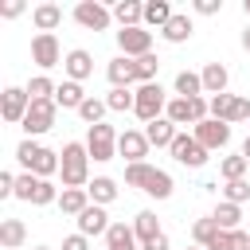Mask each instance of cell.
Returning a JSON list of instances; mask_svg holds the SVG:
<instances>
[{
	"mask_svg": "<svg viewBox=\"0 0 250 250\" xmlns=\"http://www.w3.org/2000/svg\"><path fill=\"white\" fill-rule=\"evenodd\" d=\"M172 16H176V12H172V4H168V0H145V27L164 31Z\"/></svg>",
	"mask_w": 250,
	"mask_h": 250,
	"instance_id": "d4e9b609",
	"label": "cell"
},
{
	"mask_svg": "<svg viewBox=\"0 0 250 250\" xmlns=\"http://www.w3.org/2000/svg\"><path fill=\"white\" fill-rule=\"evenodd\" d=\"M23 90H27V98H31V102H55V90H59V86H55L47 74H35Z\"/></svg>",
	"mask_w": 250,
	"mask_h": 250,
	"instance_id": "1f68e13d",
	"label": "cell"
},
{
	"mask_svg": "<svg viewBox=\"0 0 250 250\" xmlns=\"http://www.w3.org/2000/svg\"><path fill=\"white\" fill-rule=\"evenodd\" d=\"M105 105H109L113 113H125V109L137 105V94H133V90H109V94H105Z\"/></svg>",
	"mask_w": 250,
	"mask_h": 250,
	"instance_id": "f35d334b",
	"label": "cell"
},
{
	"mask_svg": "<svg viewBox=\"0 0 250 250\" xmlns=\"http://www.w3.org/2000/svg\"><path fill=\"white\" fill-rule=\"evenodd\" d=\"M133 70H137V86H145V82H156L160 59H156V55H141V59H133Z\"/></svg>",
	"mask_w": 250,
	"mask_h": 250,
	"instance_id": "8d00e7d4",
	"label": "cell"
},
{
	"mask_svg": "<svg viewBox=\"0 0 250 250\" xmlns=\"http://www.w3.org/2000/svg\"><path fill=\"white\" fill-rule=\"evenodd\" d=\"M86 98H90V94L82 90V82H70V78H66V82H59V90H55V105L74 109V113H78V105H82Z\"/></svg>",
	"mask_w": 250,
	"mask_h": 250,
	"instance_id": "603a6c76",
	"label": "cell"
},
{
	"mask_svg": "<svg viewBox=\"0 0 250 250\" xmlns=\"http://www.w3.org/2000/svg\"><path fill=\"white\" fill-rule=\"evenodd\" d=\"M137 94V105H133V113L148 125V121H156V117H164V109H168V98H164V86L160 82H145V86H137L133 90Z\"/></svg>",
	"mask_w": 250,
	"mask_h": 250,
	"instance_id": "277c9868",
	"label": "cell"
},
{
	"mask_svg": "<svg viewBox=\"0 0 250 250\" xmlns=\"http://www.w3.org/2000/svg\"><path fill=\"white\" fill-rule=\"evenodd\" d=\"M219 234H223V227H219V223H215L211 215H207V219H195V223H191V238H195V246H203V250H211Z\"/></svg>",
	"mask_w": 250,
	"mask_h": 250,
	"instance_id": "f1b7e54d",
	"label": "cell"
},
{
	"mask_svg": "<svg viewBox=\"0 0 250 250\" xmlns=\"http://www.w3.org/2000/svg\"><path fill=\"white\" fill-rule=\"evenodd\" d=\"M246 168H250V160L242 156V152H234V156H223L219 160V176L230 184V180H246Z\"/></svg>",
	"mask_w": 250,
	"mask_h": 250,
	"instance_id": "4dcf8cb0",
	"label": "cell"
},
{
	"mask_svg": "<svg viewBox=\"0 0 250 250\" xmlns=\"http://www.w3.org/2000/svg\"><path fill=\"white\" fill-rule=\"evenodd\" d=\"M117 47H121L125 59L152 55V31H148V27H121V31H117Z\"/></svg>",
	"mask_w": 250,
	"mask_h": 250,
	"instance_id": "30bf717a",
	"label": "cell"
},
{
	"mask_svg": "<svg viewBox=\"0 0 250 250\" xmlns=\"http://www.w3.org/2000/svg\"><path fill=\"white\" fill-rule=\"evenodd\" d=\"M62 70H66V78H70V82H86V78L94 74V55H90V51H82V47L66 51Z\"/></svg>",
	"mask_w": 250,
	"mask_h": 250,
	"instance_id": "5bb4252c",
	"label": "cell"
},
{
	"mask_svg": "<svg viewBox=\"0 0 250 250\" xmlns=\"http://www.w3.org/2000/svg\"><path fill=\"white\" fill-rule=\"evenodd\" d=\"M27 109H31V98H27L23 86H8V90L0 94V117H4L8 125H23Z\"/></svg>",
	"mask_w": 250,
	"mask_h": 250,
	"instance_id": "ba28073f",
	"label": "cell"
},
{
	"mask_svg": "<svg viewBox=\"0 0 250 250\" xmlns=\"http://www.w3.org/2000/svg\"><path fill=\"white\" fill-rule=\"evenodd\" d=\"M160 35H164V43H188V39L195 35V23H191V16H180V12H176Z\"/></svg>",
	"mask_w": 250,
	"mask_h": 250,
	"instance_id": "484cf974",
	"label": "cell"
},
{
	"mask_svg": "<svg viewBox=\"0 0 250 250\" xmlns=\"http://www.w3.org/2000/svg\"><path fill=\"white\" fill-rule=\"evenodd\" d=\"M59 160H62V168H59L62 188H90V148L82 141H66Z\"/></svg>",
	"mask_w": 250,
	"mask_h": 250,
	"instance_id": "3957f363",
	"label": "cell"
},
{
	"mask_svg": "<svg viewBox=\"0 0 250 250\" xmlns=\"http://www.w3.org/2000/svg\"><path fill=\"white\" fill-rule=\"evenodd\" d=\"M113 223H109V215H105V207H98V203H90L82 215H78V234H86V238H94V234H105Z\"/></svg>",
	"mask_w": 250,
	"mask_h": 250,
	"instance_id": "2e32d148",
	"label": "cell"
},
{
	"mask_svg": "<svg viewBox=\"0 0 250 250\" xmlns=\"http://www.w3.org/2000/svg\"><path fill=\"white\" fill-rule=\"evenodd\" d=\"M141 250H168V234H160V238H152V242H145Z\"/></svg>",
	"mask_w": 250,
	"mask_h": 250,
	"instance_id": "bcb514c9",
	"label": "cell"
},
{
	"mask_svg": "<svg viewBox=\"0 0 250 250\" xmlns=\"http://www.w3.org/2000/svg\"><path fill=\"white\" fill-rule=\"evenodd\" d=\"M176 98H203V78L195 70H180L176 74Z\"/></svg>",
	"mask_w": 250,
	"mask_h": 250,
	"instance_id": "f546056e",
	"label": "cell"
},
{
	"mask_svg": "<svg viewBox=\"0 0 250 250\" xmlns=\"http://www.w3.org/2000/svg\"><path fill=\"white\" fill-rule=\"evenodd\" d=\"M148 137H145V129H125L121 137H117V156H125L129 164H145V156H148Z\"/></svg>",
	"mask_w": 250,
	"mask_h": 250,
	"instance_id": "4fadbf2b",
	"label": "cell"
},
{
	"mask_svg": "<svg viewBox=\"0 0 250 250\" xmlns=\"http://www.w3.org/2000/svg\"><path fill=\"white\" fill-rule=\"evenodd\" d=\"M23 8H27L23 0H4V4H0V16H4V20H16V16H23Z\"/></svg>",
	"mask_w": 250,
	"mask_h": 250,
	"instance_id": "7bdbcfd3",
	"label": "cell"
},
{
	"mask_svg": "<svg viewBox=\"0 0 250 250\" xmlns=\"http://www.w3.org/2000/svg\"><path fill=\"white\" fill-rule=\"evenodd\" d=\"M133 234H137V242L145 246V242L160 238L164 230H160V219H156L152 211H137V215H133Z\"/></svg>",
	"mask_w": 250,
	"mask_h": 250,
	"instance_id": "cb8c5ba5",
	"label": "cell"
},
{
	"mask_svg": "<svg viewBox=\"0 0 250 250\" xmlns=\"http://www.w3.org/2000/svg\"><path fill=\"white\" fill-rule=\"evenodd\" d=\"M242 156L250 160V133H246V141H242Z\"/></svg>",
	"mask_w": 250,
	"mask_h": 250,
	"instance_id": "c3c4849f",
	"label": "cell"
},
{
	"mask_svg": "<svg viewBox=\"0 0 250 250\" xmlns=\"http://www.w3.org/2000/svg\"><path fill=\"white\" fill-rule=\"evenodd\" d=\"M59 195H62V191H59L51 180H39V184H35V195H31V207H51V203H59Z\"/></svg>",
	"mask_w": 250,
	"mask_h": 250,
	"instance_id": "74e56055",
	"label": "cell"
},
{
	"mask_svg": "<svg viewBox=\"0 0 250 250\" xmlns=\"http://www.w3.org/2000/svg\"><path fill=\"white\" fill-rule=\"evenodd\" d=\"M0 199H16V176L0 172Z\"/></svg>",
	"mask_w": 250,
	"mask_h": 250,
	"instance_id": "ee69618b",
	"label": "cell"
},
{
	"mask_svg": "<svg viewBox=\"0 0 250 250\" xmlns=\"http://www.w3.org/2000/svg\"><path fill=\"white\" fill-rule=\"evenodd\" d=\"M125 184L129 188H141L145 195H152V199H168L172 195V176L164 172V168H156V164H125Z\"/></svg>",
	"mask_w": 250,
	"mask_h": 250,
	"instance_id": "7a4b0ae2",
	"label": "cell"
},
{
	"mask_svg": "<svg viewBox=\"0 0 250 250\" xmlns=\"http://www.w3.org/2000/svg\"><path fill=\"white\" fill-rule=\"evenodd\" d=\"M74 23L86 27V31H105L113 23V8H105L98 0H78L74 4Z\"/></svg>",
	"mask_w": 250,
	"mask_h": 250,
	"instance_id": "8992f818",
	"label": "cell"
},
{
	"mask_svg": "<svg viewBox=\"0 0 250 250\" xmlns=\"http://www.w3.org/2000/svg\"><path fill=\"white\" fill-rule=\"evenodd\" d=\"M211 250H250V234H246L242 227H238V230H223Z\"/></svg>",
	"mask_w": 250,
	"mask_h": 250,
	"instance_id": "d590c367",
	"label": "cell"
},
{
	"mask_svg": "<svg viewBox=\"0 0 250 250\" xmlns=\"http://www.w3.org/2000/svg\"><path fill=\"white\" fill-rule=\"evenodd\" d=\"M62 59H66V55L59 51V39H55V35H47V31H43V35H35V39H31V62H35L39 70L59 66Z\"/></svg>",
	"mask_w": 250,
	"mask_h": 250,
	"instance_id": "7c38bea8",
	"label": "cell"
},
{
	"mask_svg": "<svg viewBox=\"0 0 250 250\" xmlns=\"http://www.w3.org/2000/svg\"><path fill=\"white\" fill-rule=\"evenodd\" d=\"M105 78H109V86H113V90H133V82H137L133 59H125V55L109 59V66H105Z\"/></svg>",
	"mask_w": 250,
	"mask_h": 250,
	"instance_id": "9a60e30c",
	"label": "cell"
},
{
	"mask_svg": "<svg viewBox=\"0 0 250 250\" xmlns=\"http://www.w3.org/2000/svg\"><path fill=\"white\" fill-rule=\"evenodd\" d=\"M242 51H250V23H246V31H242Z\"/></svg>",
	"mask_w": 250,
	"mask_h": 250,
	"instance_id": "7dc6e473",
	"label": "cell"
},
{
	"mask_svg": "<svg viewBox=\"0 0 250 250\" xmlns=\"http://www.w3.org/2000/svg\"><path fill=\"white\" fill-rule=\"evenodd\" d=\"M62 250H90V238L74 230V234H66V238H62Z\"/></svg>",
	"mask_w": 250,
	"mask_h": 250,
	"instance_id": "f6af8a7d",
	"label": "cell"
},
{
	"mask_svg": "<svg viewBox=\"0 0 250 250\" xmlns=\"http://www.w3.org/2000/svg\"><path fill=\"white\" fill-rule=\"evenodd\" d=\"M145 137H148V145H156V148H172V141L180 137V129H176L168 117H156V121L145 125Z\"/></svg>",
	"mask_w": 250,
	"mask_h": 250,
	"instance_id": "d6986e66",
	"label": "cell"
},
{
	"mask_svg": "<svg viewBox=\"0 0 250 250\" xmlns=\"http://www.w3.org/2000/svg\"><path fill=\"white\" fill-rule=\"evenodd\" d=\"M55 207H59L62 215H74V219H78V215L90 207V191H86V188H62V195H59Z\"/></svg>",
	"mask_w": 250,
	"mask_h": 250,
	"instance_id": "7402d4cb",
	"label": "cell"
},
{
	"mask_svg": "<svg viewBox=\"0 0 250 250\" xmlns=\"http://www.w3.org/2000/svg\"><path fill=\"white\" fill-rule=\"evenodd\" d=\"M211 219H215V223H219L223 230H238V219H242V207H238V203H227V199H223V203H219V207L211 211Z\"/></svg>",
	"mask_w": 250,
	"mask_h": 250,
	"instance_id": "836d02e7",
	"label": "cell"
},
{
	"mask_svg": "<svg viewBox=\"0 0 250 250\" xmlns=\"http://www.w3.org/2000/svg\"><path fill=\"white\" fill-rule=\"evenodd\" d=\"M117 129L113 125H90V133H86V148H90V160H98V164H105V160H113L117 156Z\"/></svg>",
	"mask_w": 250,
	"mask_h": 250,
	"instance_id": "5b68a950",
	"label": "cell"
},
{
	"mask_svg": "<svg viewBox=\"0 0 250 250\" xmlns=\"http://www.w3.org/2000/svg\"><path fill=\"white\" fill-rule=\"evenodd\" d=\"M168 152H172V160H176V164H184V168H203V164H207V156H211V152H207L191 133H180V137L172 141V148H168Z\"/></svg>",
	"mask_w": 250,
	"mask_h": 250,
	"instance_id": "52a82bcc",
	"label": "cell"
},
{
	"mask_svg": "<svg viewBox=\"0 0 250 250\" xmlns=\"http://www.w3.org/2000/svg\"><path fill=\"white\" fill-rule=\"evenodd\" d=\"M105 250H141V242L133 234V223H113L105 230Z\"/></svg>",
	"mask_w": 250,
	"mask_h": 250,
	"instance_id": "ffe728a7",
	"label": "cell"
},
{
	"mask_svg": "<svg viewBox=\"0 0 250 250\" xmlns=\"http://www.w3.org/2000/svg\"><path fill=\"white\" fill-rule=\"evenodd\" d=\"M105 109H109L105 98H94V94H90V98L78 105V117H82L86 125H102V121H105Z\"/></svg>",
	"mask_w": 250,
	"mask_h": 250,
	"instance_id": "d6a6232c",
	"label": "cell"
},
{
	"mask_svg": "<svg viewBox=\"0 0 250 250\" xmlns=\"http://www.w3.org/2000/svg\"><path fill=\"white\" fill-rule=\"evenodd\" d=\"M86 191H90V203H98V207H109V203L117 199V180H109V176H94Z\"/></svg>",
	"mask_w": 250,
	"mask_h": 250,
	"instance_id": "4316f807",
	"label": "cell"
},
{
	"mask_svg": "<svg viewBox=\"0 0 250 250\" xmlns=\"http://www.w3.org/2000/svg\"><path fill=\"white\" fill-rule=\"evenodd\" d=\"M35 184H39V176H35V172H20V176H16V199L31 203V195H35Z\"/></svg>",
	"mask_w": 250,
	"mask_h": 250,
	"instance_id": "60d3db41",
	"label": "cell"
},
{
	"mask_svg": "<svg viewBox=\"0 0 250 250\" xmlns=\"http://www.w3.org/2000/svg\"><path fill=\"white\" fill-rule=\"evenodd\" d=\"M223 199L242 207V203L250 199V180H230V184H223Z\"/></svg>",
	"mask_w": 250,
	"mask_h": 250,
	"instance_id": "ab89813d",
	"label": "cell"
},
{
	"mask_svg": "<svg viewBox=\"0 0 250 250\" xmlns=\"http://www.w3.org/2000/svg\"><path fill=\"white\" fill-rule=\"evenodd\" d=\"M207 102H211V117H215V121H227V125H230L238 94H215V98H207Z\"/></svg>",
	"mask_w": 250,
	"mask_h": 250,
	"instance_id": "e575fe53",
	"label": "cell"
},
{
	"mask_svg": "<svg viewBox=\"0 0 250 250\" xmlns=\"http://www.w3.org/2000/svg\"><path fill=\"white\" fill-rule=\"evenodd\" d=\"M31 23H35L39 35H43V31L55 35V27L62 23V8H59V4H35V8H31Z\"/></svg>",
	"mask_w": 250,
	"mask_h": 250,
	"instance_id": "e0dca14e",
	"label": "cell"
},
{
	"mask_svg": "<svg viewBox=\"0 0 250 250\" xmlns=\"http://www.w3.org/2000/svg\"><path fill=\"white\" fill-rule=\"evenodd\" d=\"M55 117H59V105L55 102H31V109H27V117H23V133L27 137H43L51 125H55Z\"/></svg>",
	"mask_w": 250,
	"mask_h": 250,
	"instance_id": "8fae6325",
	"label": "cell"
},
{
	"mask_svg": "<svg viewBox=\"0 0 250 250\" xmlns=\"http://www.w3.org/2000/svg\"><path fill=\"white\" fill-rule=\"evenodd\" d=\"M16 160L23 164V172H35L39 180H51V176L62 168L59 152L47 148V145H39V141H31V137H23V141L16 145Z\"/></svg>",
	"mask_w": 250,
	"mask_h": 250,
	"instance_id": "6da1fadb",
	"label": "cell"
},
{
	"mask_svg": "<svg viewBox=\"0 0 250 250\" xmlns=\"http://www.w3.org/2000/svg\"><path fill=\"white\" fill-rule=\"evenodd\" d=\"M113 20L121 27H145V4L141 0H117L113 4Z\"/></svg>",
	"mask_w": 250,
	"mask_h": 250,
	"instance_id": "44dd1931",
	"label": "cell"
},
{
	"mask_svg": "<svg viewBox=\"0 0 250 250\" xmlns=\"http://www.w3.org/2000/svg\"><path fill=\"white\" fill-rule=\"evenodd\" d=\"M23 242H27L23 219H4V223H0V246H4V250H20Z\"/></svg>",
	"mask_w": 250,
	"mask_h": 250,
	"instance_id": "83f0119b",
	"label": "cell"
},
{
	"mask_svg": "<svg viewBox=\"0 0 250 250\" xmlns=\"http://www.w3.org/2000/svg\"><path fill=\"white\" fill-rule=\"evenodd\" d=\"M188 250H203V246H188Z\"/></svg>",
	"mask_w": 250,
	"mask_h": 250,
	"instance_id": "816d5d0a",
	"label": "cell"
},
{
	"mask_svg": "<svg viewBox=\"0 0 250 250\" xmlns=\"http://www.w3.org/2000/svg\"><path fill=\"white\" fill-rule=\"evenodd\" d=\"M242 12H246V20H250V0H242Z\"/></svg>",
	"mask_w": 250,
	"mask_h": 250,
	"instance_id": "681fc988",
	"label": "cell"
},
{
	"mask_svg": "<svg viewBox=\"0 0 250 250\" xmlns=\"http://www.w3.org/2000/svg\"><path fill=\"white\" fill-rule=\"evenodd\" d=\"M35 250H51V246H35Z\"/></svg>",
	"mask_w": 250,
	"mask_h": 250,
	"instance_id": "f907efd6",
	"label": "cell"
},
{
	"mask_svg": "<svg viewBox=\"0 0 250 250\" xmlns=\"http://www.w3.org/2000/svg\"><path fill=\"white\" fill-rule=\"evenodd\" d=\"M199 78H203V94H227V82H230V70L223 66V62H207L203 70H199Z\"/></svg>",
	"mask_w": 250,
	"mask_h": 250,
	"instance_id": "ac0fdd59",
	"label": "cell"
},
{
	"mask_svg": "<svg viewBox=\"0 0 250 250\" xmlns=\"http://www.w3.org/2000/svg\"><path fill=\"white\" fill-rule=\"evenodd\" d=\"M191 137H195L207 152H219V148H227V145H230V125H227V121L207 117V121H199V125L191 129Z\"/></svg>",
	"mask_w": 250,
	"mask_h": 250,
	"instance_id": "9c48e42d",
	"label": "cell"
},
{
	"mask_svg": "<svg viewBox=\"0 0 250 250\" xmlns=\"http://www.w3.org/2000/svg\"><path fill=\"white\" fill-rule=\"evenodd\" d=\"M191 8H195L199 16H219V12H223V0H195Z\"/></svg>",
	"mask_w": 250,
	"mask_h": 250,
	"instance_id": "b9f144b4",
	"label": "cell"
}]
</instances>
